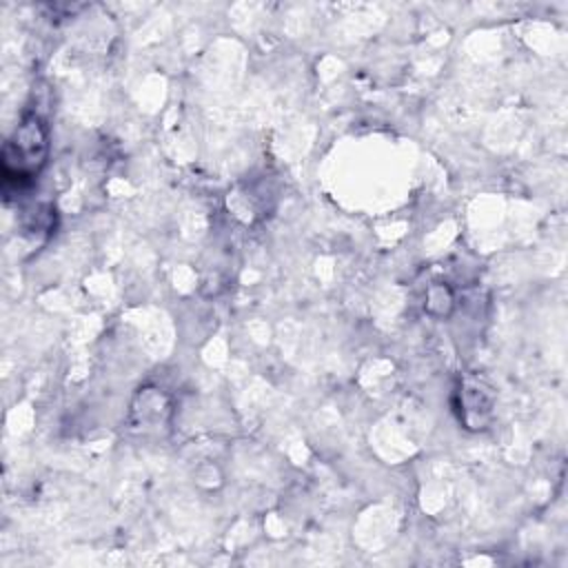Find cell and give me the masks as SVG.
<instances>
[{
  "label": "cell",
  "mask_w": 568,
  "mask_h": 568,
  "mask_svg": "<svg viewBox=\"0 0 568 568\" xmlns=\"http://www.w3.org/2000/svg\"><path fill=\"white\" fill-rule=\"evenodd\" d=\"M49 129L38 113H27L11 138L2 146V178L4 184L24 186L47 164Z\"/></svg>",
  "instance_id": "obj_1"
}]
</instances>
